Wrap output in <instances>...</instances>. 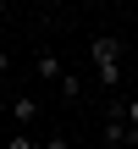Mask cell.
Segmentation results:
<instances>
[{
	"label": "cell",
	"mask_w": 138,
	"mask_h": 149,
	"mask_svg": "<svg viewBox=\"0 0 138 149\" xmlns=\"http://www.w3.org/2000/svg\"><path fill=\"white\" fill-rule=\"evenodd\" d=\"M6 66H11V61H6V50H0V77H6Z\"/></svg>",
	"instance_id": "9c48e42d"
},
{
	"label": "cell",
	"mask_w": 138,
	"mask_h": 149,
	"mask_svg": "<svg viewBox=\"0 0 138 149\" xmlns=\"http://www.w3.org/2000/svg\"><path fill=\"white\" fill-rule=\"evenodd\" d=\"M39 149H72V144H66V133H50V138H44Z\"/></svg>",
	"instance_id": "52a82bcc"
},
{
	"label": "cell",
	"mask_w": 138,
	"mask_h": 149,
	"mask_svg": "<svg viewBox=\"0 0 138 149\" xmlns=\"http://www.w3.org/2000/svg\"><path fill=\"white\" fill-rule=\"evenodd\" d=\"M33 66H39V77H44V83H61V77H66V66H61V55H55V50H39V61H33Z\"/></svg>",
	"instance_id": "277c9868"
},
{
	"label": "cell",
	"mask_w": 138,
	"mask_h": 149,
	"mask_svg": "<svg viewBox=\"0 0 138 149\" xmlns=\"http://www.w3.org/2000/svg\"><path fill=\"white\" fill-rule=\"evenodd\" d=\"M105 149H138V127H127L122 94H111V105H105Z\"/></svg>",
	"instance_id": "7a4b0ae2"
},
{
	"label": "cell",
	"mask_w": 138,
	"mask_h": 149,
	"mask_svg": "<svg viewBox=\"0 0 138 149\" xmlns=\"http://www.w3.org/2000/svg\"><path fill=\"white\" fill-rule=\"evenodd\" d=\"M6 149H39V138H33V133H11V138H6Z\"/></svg>",
	"instance_id": "8992f818"
},
{
	"label": "cell",
	"mask_w": 138,
	"mask_h": 149,
	"mask_svg": "<svg viewBox=\"0 0 138 149\" xmlns=\"http://www.w3.org/2000/svg\"><path fill=\"white\" fill-rule=\"evenodd\" d=\"M127 127H138V94L127 100Z\"/></svg>",
	"instance_id": "ba28073f"
},
{
	"label": "cell",
	"mask_w": 138,
	"mask_h": 149,
	"mask_svg": "<svg viewBox=\"0 0 138 149\" xmlns=\"http://www.w3.org/2000/svg\"><path fill=\"white\" fill-rule=\"evenodd\" d=\"M11 122H17V133H33L39 127V100L33 94H17L11 100Z\"/></svg>",
	"instance_id": "3957f363"
},
{
	"label": "cell",
	"mask_w": 138,
	"mask_h": 149,
	"mask_svg": "<svg viewBox=\"0 0 138 149\" xmlns=\"http://www.w3.org/2000/svg\"><path fill=\"white\" fill-rule=\"evenodd\" d=\"M122 55H127V44H122L116 33H94V39H89V61H94V77H100L105 88H116V83H122Z\"/></svg>",
	"instance_id": "6da1fadb"
},
{
	"label": "cell",
	"mask_w": 138,
	"mask_h": 149,
	"mask_svg": "<svg viewBox=\"0 0 138 149\" xmlns=\"http://www.w3.org/2000/svg\"><path fill=\"white\" fill-rule=\"evenodd\" d=\"M55 88H61V100H83V72H72V66H66V77H61Z\"/></svg>",
	"instance_id": "5b68a950"
}]
</instances>
